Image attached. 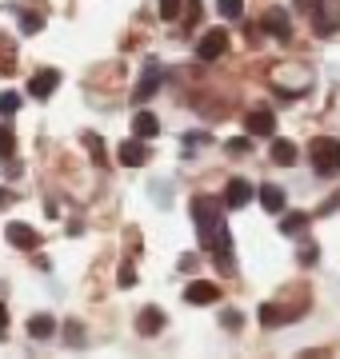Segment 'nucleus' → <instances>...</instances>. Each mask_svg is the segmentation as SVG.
Instances as JSON below:
<instances>
[{
  "label": "nucleus",
  "instance_id": "nucleus-1",
  "mask_svg": "<svg viewBox=\"0 0 340 359\" xmlns=\"http://www.w3.org/2000/svg\"><path fill=\"white\" fill-rule=\"evenodd\" d=\"M192 219L200 231V248H209L212 256H221L224 268H233V236H228V219L221 216V200L192 196Z\"/></svg>",
  "mask_w": 340,
  "mask_h": 359
},
{
  "label": "nucleus",
  "instance_id": "nucleus-2",
  "mask_svg": "<svg viewBox=\"0 0 340 359\" xmlns=\"http://www.w3.org/2000/svg\"><path fill=\"white\" fill-rule=\"evenodd\" d=\"M308 160H313V168L320 176H332V172H340V144L332 136H316L308 144Z\"/></svg>",
  "mask_w": 340,
  "mask_h": 359
},
{
  "label": "nucleus",
  "instance_id": "nucleus-3",
  "mask_svg": "<svg viewBox=\"0 0 340 359\" xmlns=\"http://www.w3.org/2000/svg\"><path fill=\"white\" fill-rule=\"evenodd\" d=\"M160 80H164V68H160L157 60H152V65L144 68L140 84L132 88V104H144V100H152V96H157V92H160Z\"/></svg>",
  "mask_w": 340,
  "mask_h": 359
},
{
  "label": "nucleus",
  "instance_id": "nucleus-4",
  "mask_svg": "<svg viewBox=\"0 0 340 359\" xmlns=\"http://www.w3.org/2000/svg\"><path fill=\"white\" fill-rule=\"evenodd\" d=\"M224 52H228V32H224V28H212L209 36H200V44H197V56L204 60V65L221 60Z\"/></svg>",
  "mask_w": 340,
  "mask_h": 359
},
{
  "label": "nucleus",
  "instance_id": "nucleus-5",
  "mask_svg": "<svg viewBox=\"0 0 340 359\" xmlns=\"http://www.w3.org/2000/svg\"><path fill=\"white\" fill-rule=\"evenodd\" d=\"M261 28H264V36L292 40V25H288V13H285V8H264V16H261Z\"/></svg>",
  "mask_w": 340,
  "mask_h": 359
},
{
  "label": "nucleus",
  "instance_id": "nucleus-6",
  "mask_svg": "<svg viewBox=\"0 0 340 359\" xmlns=\"http://www.w3.org/2000/svg\"><path fill=\"white\" fill-rule=\"evenodd\" d=\"M148 156H152V152H148V144H144L140 136H132V140H124L117 148V160L124 168H144V164H148Z\"/></svg>",
  "mask_w": 340,
  "mask_h": 359
},
{
  "label": "nucleus",
  "instance_id": "nucleus-7",
  "mask_svg": "<svg viewBox=\"0 0 340 359\" xmlns=\"http://www.w3.org/2000/svg\"><path fill=\"white\" fill-rule=\"evenodd\" d=\"M56 88H60V72H56V68H40L37 76L28 80V92H32L37 100H48Z\"/></svg>",
  "mask_w": 340,
  "mask_h": 359
},
{
  "label": "nucleus",
  "instance_id": "nucleus-8",
  "mask_svg": "<svg viewBox=\"0 0 340 359\" xmlns=\"http://www.w3.org/2000/svg\"><path fill=\"white\" fill-rule=\"evenodd\" d=\"M4 240H8L13 248H25V252H32V248H40V236H37L32 228H28V224H20V219H13V224L4 228Z\"/></svg>",
  "mask_w": 340,
  "mask_h": 359
},
{
  "label": "nucleus",
  "instance_id": "nucleus-9",
  "mask_svg": "<svg viewBox=\"0 0 340 359\" xmlns=\"http://www.w3.org/2000/svg\"><path fill=\"white\" fill-rule=\"evenodd\" d=\"M301 311H304V304H296V308H276V304H264V308H261V323H264V327H280V323L301 320Z\"/></svg>",
  "mask_w": 340,
  "mask_h": 359
},
{
  "label": "nucleus",
  "instance_id": "nucleus-10",
  "mask_svg": "<svg viewBox=\"0 0 340 359\" xmlns=\"http://www.w3.org/2000/svg\"><path fill=\"white\" fill-rule=\"evenodd\" d=\"M224 204L233 208V212H240V208H249L252 204V184L249 180H228V192H224Z\"/></svg>",
  "mask_w": 340,
  "mask_h": 359
},
{
  "label": "nucleus",
  "instance_id": "nucleus-11",
  "mask_svg": "<svg viewBox=\"0 0 340 359\" xmlns=\"http://www.w3.org/2000/svg\"><path fill=\"white\" fill-rule=\"evenodd\" d=\"M184 299H188V304H216V299H221V287L209 283V280H192L184 287Z\"/></svg>",
  "mask_w": 340,
  "mask_h": 359
},
{
  "label": "nucleus",
  "instance_id": "nucleus-12",
  "mask_svg": "<svg viewBox=\"0 0 340 359\" xmlns=\"http://www.w3.org/2000/svg\"><path fill=\"white\" fill-rule=\"evenodd\" d=\"M244 128H249L252 136H273V132H276V116L264 112V108H256V112L244 116Z\"/></svg>",
  "mask_w": 340,
  "mask_h": 359
},
{
  "label": "nucleus",
  "instance_id": "nucleus-13",
  "mask_svg": "<svg viewBox=\"0 0 340 359\" xmlns=\"http://www.w3.org/2000/svg\"><path fill=\"white\" fill-rule=\"evenodd\" d=\"M160 132V120L152 112H136L132 116V136H140V140H152Z\"/></svg>",
  "mask_w": 340,
  "mask_h": 359
},
{
  "label": "nucleus",
  "instance_id": "nucleus-14",
  "mask_svg": "<svg viewBox=\"0 0 340 359\" xmlns=\"http://www.w3.org/2000/svg\"><path fill=\"white\" fill-rule=\"evenodd\" d=\"M160 327H164V316H160V308H144L140 316H136V332H140V335H157Z\"/></svg>",
  "mask_w": 340,
  "mask_h": 359
},
{
  "label": "nucleus",
  "instance_id": "nucleus-15",
  "mask_svg": "<svg viewBox=\"0 0 340 359\" xmlns=\"http://www.w3.org/2000/svg\"><path fill=\"white\" fill-rule=\"evenodd\" d=\"M261 204H264V212H273V216H276V212H285V204H288V200H285V188L264 184V188H261Z\"/></svg>",
  "mask_w": 340,
  "mask_h": 359
},
{
  "label": "nucleus",
  "instance_id": "nucleus-16",
  "mask_svg": "<svg viewBox=\"0 0 340 359\" xmlns=\"http://www.w3.org/2000/svg\"><path fill=\"white\" fill-rule=\"evenodd\" d=\"M268 156H273L280 168H292V164H296V144H292V140H273Z\"/></svg>",
  "mask_w": 340,
  "mask_h": 359
},
{
  "label": "nucleus",
  "instance_id": "nucleus-17",
  "mask_svg": "<svg viewBox=\"0 0 340 359\" xmlns=\"http://www.w3.org/2000/svg\"><path fill=\"white\" fill-rule=\"evenodd\" d=\"M28 335H32V339H53L56 320L53 316H32V320H28Z\"/></svg>",
  "mask_w": 340,
  "mask_h": 359
},
{
  "label": "nucleus",
  "instance_id": "nucleus-18",
  "mask_svg": "<svg viewBox=\"0 0 340 359\" xmlns=\"http://www.w3.org/2000/svg\"><path fill=\"white\" fill-rule=\"evenodd\" d=\"M308 219H313L308 212H288V216L280 219V231H285V236H301V231L308 228Z\"/></svg>",
  "mask_w": 340,
  "mask_h": 359
},
{
  "label": "nucleus",
  "instance_id": "nucleus-19",
  "mask_svg": "<svg viewBox=\"0 0 340 359\" xmlns=\"http://www.w3.org/2000/svg\"><path fill=\"white\" fill-rule=\"evenodd\" d=\"M313 25H316V36H332V32H336V16L325 13V4H320L313 13Z\"/></svg>",
  "mask_w": 340,
  "mask_h": 359
},
{
  "label": "nucleus",
  "instance_id": "nucleus-20",
  "mask_svg": "<svg viewBox=\"0 0 340 359\" xmlns=\"http://www.w3.org/2000/svg\"><path fill=\"white\" fill-rule=\"evenodd\" d=\"M0 72H4V76H13V72H16V60H13V40H8V36H0Z\"/></svg>",
  "mask_w": 340,
  "mask_h": 359
},
{
  "label": "nucleus",
  "instance_id": "nucleus-21",
  "mask_svg": "<svg viewBox=\"0 0 340 359\" xmlns=\"http://www.w3.org/2000/svg\"><path fill=\"white\" fill-rule=\"evenodd\" d=\"M216 13H221L224 20H240V16H244V0H216Z\"/></svg>",
  "mask_w": 340,
  "mask_h": 359
},
{
  "label": "nucleus",
  "instance_id": "nucleus-22",
  "mask_svg": "<svg viewBox=\"0 0 340 359\" xmlns=\"http://www.w3.org/2000/svg\"><path fill=\"white\" fill-rule=\"evenodd\" d=\"M184 156H197V148H204V144H212V136L209 132H188V136H184Z\"/></svg>",
  "mask_w": 340,
  "mask_h": 359
},
{
  "label": "nucleus",
  "instance_id": "nucleus-23",
  "mask_svg": "<svg viewBox=\"0 0 340 359\" xmlns=\"http://www.w3.org/2000/svg\"><path fill=\"white\" fill-rule=\"evenodd\" d=\"M84 144H89L92 160H96V164L105 168V164H108V156H105V144H100V136H96V132H84Z\"/></svg>",
  "mask_w": 340,
  "mask_h": 359
},
{
  "label": "nucleus",
  "instance_id": "nucleus-24",
  "mask_svg": "<svg viewBox=\"0 0 340 359\" xmlns=\"http://www.w3.org/2000/svg\"><path fill=\"white\" fill-rule=\"evenodd\" d=\"M40 28H44V16H40V13H25V16H20V32H25V36H37Z\"/></svg>",
  "mask_w": 340,
  "mask_h": 359
},
{
  "label": "nucleus",
  "instance_id": "nucleus-25",
  "mask_svg": "<svg viewBox=\"0 0 340 359\" xmlns=\"http://www.w3.org/2000/svg\"><path fill=\"white\" fill-rule=\"evenodd\" d=\"M13 152H16V136H13V128L4 124V128H0V160H8Z\"/></svg>",
  "mask_w": 340,
  "mask_h": 359
},
{
  "label": "nucleus",
  "instance_id": "nucleus-26",
  "mask_svg": "<svg viewBox=\"0 0 340 359\" xmlns=\"http://www.w3.org/2000/svg\"><path fill=\"white\" fill-rule=\"evenodd\" d=\"M65 339H68V347H84L80 339H84V327H80V320H68L65 323Z\"/></svg>",
  "mask_w": 340,
  "mask_h": 359
},
{
  "label": "nucleus",
  "instance_id": "nucleus-27",
  "mask_svg": "<svg viewBox=\"0 0 340 359\" xmlns=\"http://www.w3.org/2000/svg\"><path fill=\"white\" fill-rule=\"evenodd\" d=\"M20 108V96L16 92H0V116H13Z\"/></svg>",
  "mask_w": 340,
  "mask_h": 359
},
{
  "label": "nucleus",
  "instance_id": "nucleus-28",
  "mask_svg": "<svg viewBox=\"0 0 340 359\" xmlns=\"http://www.w3.org/2000/svg\"><path fill=\"white\" fill-rule=\"evenodd\" d=\"M249 152H252L249 136H236V140H228V156H249Z\"/></svg>",
  "mask_w": 340,
  "mask_h": 359
},
{
  "label": "nucleus",
  "instance_id": "nucleus-29",
  "mask_svg": "<svg viewBox=\"0 0 340 359\" xmlns=\"http://www.w3.org/2000/svg\"><path fill=\"white\" fill-rule=\"evenodd\" d=\"M181 4L184 0H160V16H164V20H176V16H181Z\"/></svg>",
  "mask_w": 340,
  "mask_h": 359
},
{
  "label": "nucleus",
  "instance_id": "nucleus-30",
  "mask_svg": "<svg viewBox=\"0 0 340 359\" xmlns=\"http://www.w3.org/2000/svg\"><path fill=\"white\" fill-rule=\"evenodd\" d=\"M316 256H320V252H316L313 240H308V244H301V252H296V259H301V264H316Z\"/></svg>",
  "mask_w": 340,
  "mask_h": 359
},
{
  "label": "nucleus",
  "instance_id": "nucleus-31",
  "mask_svg": "<svg viewBox=\"0 0 340 359\" xmlns=\"http://www.w3.org/2000/svg\"><path fill=\"white\" fill-rule=\"evenodd\" d=\"M200 25V0H188V20H184V28H197Z\"/></svg>",
  "mask_w": 340,
  "mask_h": 359
},
{
  "label": "nucleus",
  "instance_id": "nucleus-32",
  "mask_svg": "<svg viewBox=\"0 0 340 359\" xmlns=\"http://www.w3.org/2000/svg\"><path fill=\"white\" fill-rule=\"evenodd\" d=\"M120 287H136V271H132V264H124V268H120Z\"/></svg>",
  "mask_w": 340,
  "mask_h": 359
},
{
  "label": "nucleus",
  "instance_id": "nucleus-33",
  "mask_svg": "<svg viewBox=\"0 0 340 359\" xmlns=\"http://www.w3.org/2000/svg\"><path fill=\"white\" fill-rule=\"evenodd\" d=\"M221 323L228 327V332H236V327H240V316H236V311H224V316H221Z\"/></svg>",
  "mask_w": 340,
  "mask_h": 359
},
{
  "label": "nucleus",
  "instance_id": "nucleus-34",
  "mask_svg": "<svg viewBox=\"0 0 340 359\" xmlns=\"http://www.w3.org/2000/svg\"><path fill=\"white\" fill-rule=\"evenodd\" d=\"M320 4H325V0H296V8H301V13H316Z\"/></svg>",
  "mask_w": 340,
  "mask_h": 359
},
{
  "label": "nucleus",
  "instance_id": "nucleus-35",
  "mask_svg": "<svg viewBox=\"0 0 340 359\" xmlns=\"http://www.w3.org/2000/svg\"><path fill=\"white\" fill-rule=\"evenodd\" d=\"M16 204V192H8V188H0V208H13Z\"/></svg>",
  "mask_w": 340,
  "mask_h": 359
},
{
  "label": "nucleus",
  "instance_id": "nucleus-36",
  "mask_svg": "<svg viewBox=\"0 0 340 359\" xmlns=\"http://www.w3.org/2000/svg\"><path fill=\"white\" fill-rule=\"evenodd\" d=\"M4 327H8V308L0 304V332H4Z\"/></svg>",
  "mask_w": 340,
  "mask_h": 359
}]
</instances>
